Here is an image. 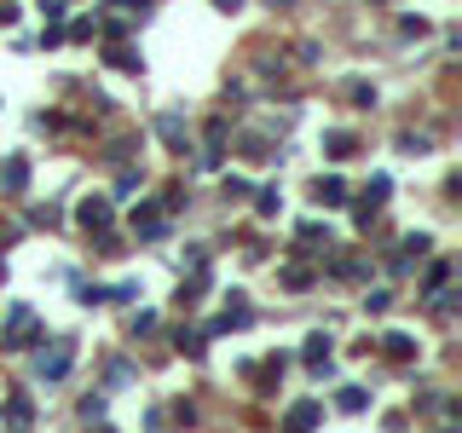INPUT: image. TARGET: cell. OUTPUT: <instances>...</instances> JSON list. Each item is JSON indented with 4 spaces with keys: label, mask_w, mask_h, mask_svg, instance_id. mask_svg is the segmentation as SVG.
<instances>
[{
    "label": "cell",
    "mask_w": 462,
    "mask_h": 433,
    "mask_svg": "<svg viewBox=\"0 0 462 433\" xmlns=\"http://www.w3.org/2000/svg\"><path fill=\"white\" fill-rule=\"evenodd\" d=\"M0 341H6L12 353H18V346H35V341H40L35 312H29V307H12V312H6V335H0Z\"/></svg>",
    "instance_id": "1"
},
{
    "label": "cell",
    "mask_w": 462,
    "mask_h": 433,
    "mask_svg": "<svg viewBox=\"0 0 462 433\" xmlns=\"http://www.w3.org/2000/svg\"><path fill=\"white\" fill-rule=\"evenodd\" d=\"M75 220L87 226V231H110V197H87L75 208Z\"/></svg>",
    "instance_id": "2"
},
{
    "label": "cell",
    "mask_w": 462,
    "mask_h": 433,
    "mask_svg": "<svg viewBox=\"0 0 462 433\" xmlns=\"http://www.w3.org/2000/svg\"><path fill=\"white\" fill-rule=\"evenodd\" d=\"M133 231H139V237H162V231H167V214L150 208V202H139V208H133Z\"/></svg>",
    "instance_id": "3"
},
{
    "label": "cell",
    "mask_w": 462,
    "mask_h": 433,
    "mask_svg": "<svg viewBox=\"0 0 462 433\" xmlns=\"http://www.w3.org/2000/svg\"><path fill=\"white\" fill-rule=\"evenodd\" d=\"M0 185H6L12 197H23L29 191V156H12L6 168H0Z\"/></svg>",
    "instance_id": "4"
},
{
    "label": "cell",
    "mask_w": 462,
    "mask_h": 433,
    "mask_svg": "<svg viewBox=\"0 0 462 433\" xmlns=\"http://www.w3.org/2000/svg\"><path fill=\"white\" fill-rule=\"evenodd\" d=\"M70 358H75V341H58V346H53V358L40 353V376H47V381H58V376L70 370Z\"/></svg>",
    "instance_id": "5"
},
{
    "label": "cell",
    "mask_w": 462,
    "mask_h": 433,
    "mask_svg": "<svg viewBox=\"0 0 462 433\" xmlns=\"http://www.w3.org/2000/svg\"><path fill=\"white\" fill-rule=\"evenodd\" d=\"M312 197H318L324 208H341V202H347V185H341V180H318V185H312Z\"/></svg>",
    "instance_id": "6"
},
{
    "label": "cell",
    "mask_w": 462,
    "mask_h": 433,
    "mask_svg": "<svg viewBox=\"0 0 462 433\" xmlns=\"http://www.w3.org/2000/svg\"><path fill=\"white\" fill-rule=\"evenodd\" d=\"M174 346H180L185 358H202V346H208V335H202V329H180V335H174Z\"/></svg>",
    "instance_id": "7"
},
{
    "label": "cell",
    "mask_w": 462,
    "mask_h": 433,
    "mask_svg": "<svg viewBox=\"0 0 462 433\" xmlns=\"http://www.w3.org/2000/svg\"><path fill=\"white\" fill-rule=\"evenodd\" d=\"M428 243H434V237H422V231H410V237H405V254H399V272L410 266V260H422V254H428Z\"/></svg>",
    "instance_id": "8"
},
{
    "label": "cell",
    "mask_w": 462,
    "mask_h": 433,
    "mask_svg": "<svg viewBox=\"0 0 462 433\" xmlns=\"http://www.w3.org/2000/svg\"><path fill=\"white\" fill-rule=\"evenodd\" d=\"M156 133L174 145V150H185V127H180V116H162V121H156Z\"/></svg>",
    "instance_id": "9"
},
{
    "label": "cell",
    "mask_w": 462,
    "mask_h": 433,
    "mask_svg": "<svg viewBox=\"0 0 462 433\" xmlns=\"http://www.w3.org/2000/svg\"><path fill=\"white\" fill-rule=\"evenodd\" d=\"M324 150L341 162V156H353V150H358V139H353V133H329V139H324Z\"/></svg>",
    "instance_id": "10"
},
{
    "label": "cell",
    "mask_w": 462,
    "mask_h": 433,
    "mask_svg": "<svg viewBox=\"0 0 462 433\" xmlns=\"http://www.w3.org/2000/svg\"><path fill=\"white\" fill-rule=\"evenodd\" d=\"M307 364H312V370L329 364V335H312V341H307Z\"/></svg>",
    "instance_id": "11"
},
{
    "label": "cell",
    "mask_w": 462,
    "mask_h": 433,
    "mask_svg": "<svg viewBox=\"0 0 462 433\" xmlns=\"http://www.w3.org/2000/svg\"><path fill=\"white\" fill-rule=\"evenodd\" d=\"M6 422H18V427H29L35 422V410H29V399H6V410H0Z\"/></svg>",
    "instance_id": "12"
},
{
    "label": "cell",
    "mask_w": 462,
    "mask_h": 433,
    "mask_svg": "<svg viewBox=\"0 0 462 433\" xmlns=\"http://www.w3.org/2000/svg\"><path fill=\"white\" fill-rule=\"evenodd\" d=\"M335 405H341V410H364L370 393H364V387H341V393H335Z\"/></svg>",
    "instance_id": "13"
},
{
    "label": "cell",
    "mask_w": 462,
    "mask_h": 433,
    "mask_svg": "<svg viewBox=\"0 0 462 433\" xmlns=\"http://www.w3.org/2000/svg\"><path fill=\"white\" fill-rule=\"evenodd\" d=\"M382 346H387V358H410V353H416V341H410V335H387Z\"/></svg>",
    "instance_id": "14"
},
{
    "label": "cell",
    "mask_w": 462,
    "mask_h": 433,
    "mask_svg": "<svg viewBox=\"0 0 462 433\" xmlns=\"http://www.w3.org/2000/svg\"><path fill=\"white\" fill-rule=\"evenodd\" d=\"M318 416H324V410H318V405H295V410H289V427H312V422H318Z\"/></svg>",
    "instance_id": "15"
},
{
    "label": "cell",
    "mask_w": 462,
    "mask_h": 433,
    "mask_svg": "<svg viewBox=\"0 0 462 433\" xmlns=\"http://www.w3.org/2000/svg\"><path fill=\"white\" fill-rule=\"evenodd\" d=\"M283 283H289V289H307V283H312V272H307V266H289V272H283Z\"/></svg>",
    "instance_id": "16"
},
{
    "label": "cell",
    "mask_w": 462,
    "mask_h": 433,
    "mask_svg": "<svg viewBox=\"0 0 462 433\" xmlns=\"http://www.w3.org/2000/svg\"><path fill=\"white\" fill-rule=\"evenodd\" d=\"M347 93H353V104H375V87H364V81H353Z\"/></svg>",
    "instance_id": "17"
},
{
    "label": "cell",
    "mask_w": 462,
    "mask_h": 433,
    "mask_svg": "<svg viewBox=\"0 0 462 433\" xmlns=\"http://www.w3.org/2000/svg\"><path fill=\"white\" fill-rule=\"evenodd\" d=\"M226 197H248V180H243V173H226Z\"/></svg>",
    "instance_id": "18"
},
{
    "label": "cell",
    "mask_w": 462,
    "mask_h": 433,
    "mask_svg": "<svg viewBox=\"0 0 462 433\" xmlns=\"http://www.w3.org/2000/svg\"><path fill=\"white\" fill-rule=\"evenodd\" d=\"M156 329V312H133V335H150Z\"/></svg>",
    "instance_id": "19"
},
{
    "label": "cell",
    "mask_w": 462,
    "mask_h": 433,
    "mask_svg": "<svg viewBox=\"0 0 462 433\" xmlns=\"http://www.w3.org/2000/svg\"><path fill=\"white\" fill-rule=\"evenodd\" d=\"M214 6H220V12H237V6H243V0H214Z\"/></svg>",
    "instance_id": "20"
},
{
    "label": "cell",
    "mask_w": 462,
    "mask_h": 433,
    "mask_svg": "<svg viewBox=\"0 0 462 433\" xmlns=\"http://www.w3.org/2000/svg\"><path fill=\"white\" fill-rule=\"evenodd\" d=\"M133 6H150V0H133Z\"/></svg>",
    "instance_id": "21"
},
{
    "label": "cell",
    "mask_w": 462,
    "mask_h": 433,
    "mask_svg": "<svg viewBox=\"0 0 462 433\" xmlns=\"http://www.w3.org/2000/svg\"><path fill=\"white\" fill-rule=\"evenodd\" d=\"M272 6H283V0H272Z\"/></svg>",
    "instance_id": "22"
}]
</instances>
